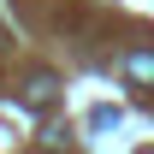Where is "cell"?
<instances>
[{"label": "cell", "mask_w": 154, "mask_h": 154, "mask_svg": "<svg viewBox=\"0 0 154 154\" xmlns=\"http://www.w3.org/2000/svg\"><path fill=\"white\" fill-rule=\"evenodd\" d=\"M125 71H131L136 83H154V54H148V48H136V54L125 59Z\"/></svg>", "instance_id": "obj_1"}, {"label": "cell", "mask_w": 154, "mask_h": 154, "mask_svg": "<svg viewBox=\"0 0 154 154\" xmlns=\"http://www.w3.org/2000/svg\"><path fill=\"white\" fill-rule=\"evenodd\" d=\"M24 95H30V107H48V101H54V77H48V71H36Z\"/></svg>", "instance_id": "obj_2"}]
</instances>
